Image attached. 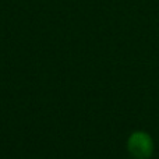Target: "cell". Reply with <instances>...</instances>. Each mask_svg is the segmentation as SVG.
<instances>
[{
    "mask_svg": "<svg viewBox=\"0 0 159 159\" xmlns=\"http://www.w3.org/2000/svg\"><path fill=\"white\" fill-rule=\"evenodd\" d=\"M154 148L152 137L145 131H134L127 140V151L134 159H149Z\"/></svg>",
    "mask_w": 159,
    "mask_h": 159,
    "instance_id": "6da1fadb",
    "label": "cell"
}]
</instances>
